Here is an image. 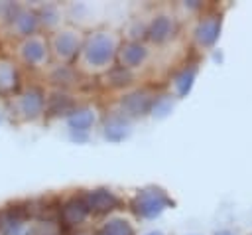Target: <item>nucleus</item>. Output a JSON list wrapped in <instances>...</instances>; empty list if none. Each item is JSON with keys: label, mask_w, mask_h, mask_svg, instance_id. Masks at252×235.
<instances>
[{"label": "nucleus", "mask_w": 252, "mask_h": 235, "mask_svg": "<svg viewBox=\"0 0 252 235\" xmlns=\"http://www.w3.org/2000/svg\"><path fill=\"white\" fill-rule=\"evenodd\" d=\"M20 109H22V113L26 115V117H33V115H37L39 113V109H41V97H39V93L37 91H26L24 95H22V99H20Z\"/></svg>", "instance_id": "obj_1"}, {"label": "nucleus", "mask_w": 252, "mask_h": 235, "mask_svg": "<svg viewBox=\"0 0 252 235\" xmlns=\"http://www.w3.org/2000/svg\"><path fill=\"white\" fill-rule=\"evenodd\" d=\"M43 43L39 41V39H28L26 43H24V47H22V55H24V59L28 61V63H37V61H41L43 59Z\"/></svg>", "instance_id": "obj_2"}, {"label": "nucleus", "mask_w": 252, "mask_h": 235, "mask_svg": "<svg viewBox=\"0 0 252 235\" xmlns=\"http://www.w3.org/2000/svg\"><path fill=\"white\" fill-rule=\"evenodd\" d=\"M16 81H18V75H16V69L8 63V61H0V91H12L16 87Z\"/></svg>", "instance_id": "obj_3"}, {"label": "nucleus", "mask_w": 252, "mask_h": 235, "mask_svg": "<svg viewBox=\"0 0 252 235\" xmlns=\"http://www.w3.org/2000/svg\"><path fill=\"white\" fill-rule=\"evenodd\" d=\"M14 24H16V28H18V32L22 36H30L33 32V28H35V18L30 12H20L14 18Z\"/></svg>", "instance_id": "obj_4"}]
</instances>
